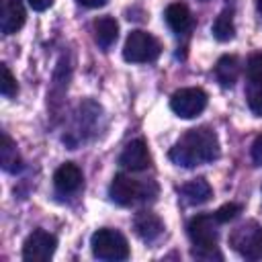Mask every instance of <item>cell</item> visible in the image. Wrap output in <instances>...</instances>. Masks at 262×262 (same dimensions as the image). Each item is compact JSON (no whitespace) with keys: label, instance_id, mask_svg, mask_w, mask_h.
Here are the masks:
<instances>
[{"label":"cell","instance_id":"21","mask_svg":"<svg viewBox=\"0 0 262 262\" xmlns=\"http://www.w3.org/2000/svg\"><path fill=\"white\" fill-rule=\"evenodd\" d=\"M246 76L250 82H262V53L256 51L246 61Z\"/></svg>","mask_w":262,"mask_h":262},{"label":"cell","instance_id":"19","mask_svg":"<svg viewBox=\"0 0 262 262\" xmlns=\"http://www.w3.org/2000/svg\"><path fill=\"white\" fill-rule=\"evenodd\" d=\"M248 106L256 117H262V82H250L246 90Z\"/></svg>","mask_w":262,"mask_h":262},{"label":"cell","instance_id":"23","mask_svg":"<svg viewBox=\"0 0 262 262\" xmlns=\"http://www.w3.org/2000/svg\"><path fill=\"white\" fill-rule=\"evenodd\" d=\"M252 160H254V164L262 166V135H258L252 143Z\"/></svg>","mask_w":262,"mask_h":262},{"label":"cell","instance_id":"2","mask_svg":"<svg viewBox=\"0 0 262 262\" xmlns=\"http://www.w3.org/2000/svg\"><path fill=\"white\" fill-rule=\"evenodd\" d=\"M217 219L215 215H194L190 221H188V237L192 242V256L194 258H205V260H211V258H219L221 260V254L217 252V239H219V231H217Z\"/></svg>","mask_w":262,"mask_h":262},{"label":"cell","instance_id":"16","mask_svg":"<svg viewBox=\"0 0 262 262\" xmlns=\"http://www.w3.org/2000/svg\"><path fill=\"white\" fill-rule=\"evenodd\" d=\"M215 78L223 88H231L239 78V59L235 55H223L215 63Z\"/></svg>","mask_w":262,"mask_h":262},{"label":"cell","instance_id":"6","mask_svg":"<svg viewBox=\"0 0 262 262\" xmlns=\"http://www.w3.org/2000/svg\"><path fill=\"white\" fill-rule=\"evenodd\" d=\"M229 246L246 260L262 258V225L256 221H244L229 233Z\"/></svg>","mask_w":262,"mask_h":262},{"label":"cell","instance_id":"26","mask_svg":"<svg viewBox=\"0 0 262 262\" xmlns=\"http://www.w3.org/2000/svg\"><path fill=\"white\" fill-rule=\"evenodd\" d=\"M256 8H258V12L262 14V0H256Z\"/></svg>","mask_w":262,"mask_h":262},{"label":"cell","instance_id":"15","mask_svg":"<svg viewBox=\"0 0 262 262\" xmlns=\"http://www.w3.org/2000/svg\"><path fill=\"white\" fill-rule=\"evenodd\" d=\"M180 194L188 205H203L213 196V188L205 178H194L180 186Z\"/></svg>","mask_w":262,"mask_h":262},{"label":"cell","instance_id":"5","mask_svg":"<svg viewBox=\"0 0 262 262\" xmlns=\"http://www.w3.org/2000/svg\"><path fill=\"white\" fill-rule=\"evenodd\" d=\"M160 51H162V45L154 35H149L147 31L135 29L125 39L123 57L129 63H149L160 57Z\"/></svg>","mask_w":262,"mask_h":262},{"label":"cell","instance_id":"14","mask_svg":"<svg viewBox=\"0 0 262 262\" xmlns=\"http://www.w3.org/2000/svg\"><path fill=\"white\" fill-rule=\"evenodd\" d=\"M92 29H94V41H96V45L100 49L106 51V49H111L115 45V41L119 37V25H117V20L113 16H100V18H96L94 25H92Z\"/></svg>","mask_w":262,"mask_h":262},{"label":"cell","instance_id":"17","mask_svg":"<svg viewBox=\"0 0 262 262\" xmlns=\"http://www.w3.org/2000/svg\"><path fill=\"white\" fill-rule=\"evenodd\" d=\"M0 164L6 172H18L23 168V162H20V156L16 151V145L14 141L2 133V143H0Z\"/></svg>","mask_w":262,"mask_h":262},{"label":"cell","instance_id":"25","mask_svg":"<svg viewBox=\"0 0 262 262\" xmlns=\"http://www.w3.org/2000/svg\"><path fill=\"white\" fill-rule=\"evenodd\" d=\"M78 4H82V6H86V8H98V6H104L106 4V0H76Z\"/></svg>","mask_w":262,"mask_h":262},{"label":"cell","instance_id":"3","mask_svg":"<svg viewBox=\"0 0 262 262\" xmlns=\"http://www.w3.org/2000/svg\"><path fill=\"white\" fill-rule=\"evenodd\" d=\"M108 194L117 205L131 207L137 203H145L147 199H154L158 194V186L151 180L143 182V180L131 178V176L121 172V174L113 176L111 186H108Z\"/></svg>","mask_w":262,"mask_h":262},{"label":"cell","instance_id":"24","mask_svg":"<svg viewBox=\"0 0 262 262\" xmlns=\"http://www.w3.org/2000/svg\"><path fill=\"white\" fill-rule=\"evenodd\" d=\"M29 2V6L33 8V10H37V12H43V10H47L55 0H27Z\"/></svg>","mask_w":262,"mask_h":262},{"label":"cell","instance_id":"8","mask_svg":"<svg viewBox=\"0 0 262 262\" xmlns=\"http://www.w3.org/2000/svg\"><path fill=\"white\" fill-rule=\"evenodd\" d=\"M57 237L45 229H35L27 235L23 244V260L27 262H45L55 254Z\"/></svg>","mask_w":262,"mask_h":262},{"label":"cell","instance_id":"20","mask_svg":"<svg viewBox=\"0 0 262 262\" xmlns=\"http://www.w3.org/2000/svg\"><path fill=\"white\" fill-rule=\"evenodd\" d=\"M0 92L2 96L10 98L18 92V84H16V78L12 76V72L8 70V66H0Z\"/></svg>","mask_w":262,"mask_h":262},{"label":"cell","instance_id":"18","mask_svg":"<svg viewBox=\"0 0 262 262\" xmlns=\"http://www.w3.org/2000/svg\"><path fill=\"white\" fill-rule=\"evenodd\" d=\"M211 31H213V37H215L217 41H221V43H225V41L233 39V35H235L233 10H223V12L215 18V23H213Z\"/></svg>","mask_w":262,"mask_h":262},{"label":"cell","instance_id":"22","mask_svg":"<svg viewBox=\"0 0 262 262\" xmlns=\"http://www.w3.org/2000/svg\"><path fill=\"white\" fill-rule=\"evenodd\" d=\"M239 213H242V205H237V203H225V205H221V207L215 211V219H217L219 223H229V221H233Z\"/></svg>","mask_w":262,"mask_h":262},{"label":"cell","instance_id":"4","mask_svg":"<svg viewBox=\"0 0 262 262\" xmlns=\"http://www.w3.org/2000/svg\"><path fill=\"white\" fill-rule=\"evenodd\" d=\"M90 248H92L94 258H98V260L119 262V260L129 258V244H127L125 235L111 227L98 229L90 239Z\"/></svg>","mask_w":262,"mask_h":262},{"label":"cell","instance_id":"12","mask_svg":"<svg viewBox=\"0 0 262 262\" xmlns=\"http://www.w3.org/2000/svg\"><path fill=\"white\" fill-rule=\"evenodd\" d=\"M133 229L143 242H156L164 233V221L151 211H139L133 219Z\"/></svg>","mask_w":262,"mask_h":262},{"label":"cell","instance_id":"11","mask_svg":"<svg viewBox=\"0 0 262 262\" xmlns=\"http://www.w3.org/2000/svg\"><path fill=\"white\" fill-rule=\"evenodd\" d=\"M82 180H84L82 170H80L76 164H72V162L61 164V166L55 170V174H53V186H55L57 192H61V194H70V192L80 190Z\"/></svg>","mask_w":262,"mask_h":262},{"label":"cell","instance_id":"1","mask_svg":"<svg viewBox=\"0 0 262 262\" xmlns=\"http://www.w3.org/2000/svg\"><path fill=\"white\" fill-rule=\"evenodd\" d=\"M219 154H221V145H219L217 133L211 127L203 125V127L188 129L172 145L168 156L180 168H194V166L217 160Z\"/></svg>","mask_w":262,"mask_h":262},{"label":"cell","instance_id":"9","mask_svg":"<svg viewBox=\"0 0 262 262\" xmlns=\"http://www.w3.org/2000/svg\"><path fill=\"white\" fill-rule=\"evenodd\" d=\"M149 164H151L149 149H147L145 139H141V137L129 141L119 156V166H123L125 170H131V172H141Z\"/></svg>","mask_w":262,"mask_h":262},{"label":"cell","instance_id":"13","mask_svg":"<svg viewBox=\"0 0 262 262\" xmlns=\"http://www.w3.org/2000/svg\"><path fill=\"white\" fill-rule=\"evenodd\" d=\"M164 16H166L168 27H170L176 35H186V33L192 29V25H194L188 6L182 4V2H174V4H170V6L166 8V14H164Z\"/></svg>","mask_w":262,"mask_h":262},{"label":"cell","instance_id":"7","mask_svg":"<svg viewBox=\"0 0 262 262\" xmlns=\"http://www.w3.org/2000/svg\"><path fill=\"white\" fill-rule=\"evenodd\" d=\"M205 106H207V92L196 86L180 88L170 98V108L180 119H194L205 111Z\"/></svg>","mask_w":262,"mask_h":262},{"label":"cell","instance_id":"10","mask_svg":"<svg viewBox=\"0 0 262 262\" xmlns=\"http://www.w3.org/2000/svg\"><path fill=\"white\" fill-rule=\"evenodd\" d=\"M27 20V12L18 0H2L0 2V31L2 35H14L23 29Z\"/></svg>","mask_w":262,"mask_h":262}]
</instances>
